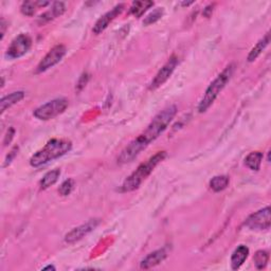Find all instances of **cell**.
<instances>
[{
	"label": "cell",
	"mask_w": 271,
	"mask_h": 271,
	"mask_svg": "<svg viewBox=\"0 0 271 271\" xmlns=\"http://www.w3.org/2000/svg\"><path fill=\"white\" fill-rule=\"evenodd\" d=\"M166 256H168V252L165 249H159L152 252L149 255H146L140 263L141 269H151L153 267L157 266L161 262H163Z\"/></svg>",
	"instance_id": "cell-12"
},
{
	"label": "cell",
	"mask_w": 271,
	"mask_h": 271,
	"mask_svg": "<svg viewBox=\"0 0 271 271\" xmlns=\"http://www.w3.org/2000/svg\"><path fill=\"white\" fill-rule=\"evenodd\" d=\"M263 161V153L252 152L245 158V165L251 171H258Z\"/></svg>",
	"instance_id": "cell-17"
},
{
	"label": "cell",
	"mask_w": 271,
	"mask_h": 271,
	"mask_svg": "<svg viewBox=\"0 0 271 271\" xmlns=\"http://www.w3.org/2000/svg\"><path fill=\"white\" fill-rule=\"evenodd\" d=\"M32 46V39L27 34H20L18 35L12 40L11 45L9 46L5 57L10 59H15L23 57L24 54L28 53Z\"/></svg>",
	"instance_id": "cell-6"
},
{
	"label": "cell",
	"mask_w": 271,
	"mask_h": 271,
	"mask_svg": "<svg viewBox=\"0 0 271 271\" xmlns=\"http://www.w3.org/2000/svg\"><path fill=\"white\" fill-rule=\"evenodd\" d=\"M101 220L98 218L90 219L87 223H85L81 226H78L75 229H72L70 232H68L65 236V242L67 244H75L78 241H81L86 235H88L89 233L94 231L96 228L100 225Z\"/></svg>",
	"instance_id": "cell-9"
},
{
	"label": "cell",
	"mask_w": 271,
	"mask_h": 271,
	"mask_svg": "<svg viewBox=\"0 0 271 271\" xmlns=\"http://www.w3.org/2000/svg\"><path fill=\"white\" fill-rule=\"evenodd\" d=\"M165 157H166V152H158L153 157H151L149 160H147L146 162L139 165L138 169L136 170L134 173L129 175L124 180V182H123L120 189L121 192L127 193L138 189L141 186V183H142L146 178L153 173V171L155 170L156 166L160 162L163 161Z\"/></svg>",
	"instance_id": "cell-3"
},
{
	"label": "cell",
	"mask_w": 271,
	"mask_h": 271,
	"mask_svg": "<svg viewBox=\"0 0 271 271\" xmlns=\"http://www.w3.org/2000/svg\"><path fill=\"white\" fill-rule=\"evenodd\" d=\"M66 52L67 49L64 45L54 46L51 50L46 54V57L40 60L36 71H38V73H41L54 67L63 59V58L66 55Z\"/></svg>",
	"instance_id": "cell-8"
},
{
	"label": "cell",
	"mask_w": 271,
	"mask_h": 271,
	"mask_svg": "<svg viewBox=\"0 0 271 271\" xmlns=\"http://www.w3.org/2000/svg\"><path fill=\"white\" fill-rule=\"evenodd\" d=\"M24 97V92L23 91H15L12 94L5 96L1 98L0 102V109H1V114H3L5 110L9 109L18 102H20Z\"/></svg>",
	"instance_id": "cell-15"
},
{
	"label": "cell",
	"mask_w": 271,
	"mask_h": 271,
	"mask_svg": "<svg viewBox=\"0 0 271 271\" xmlns=\"http://www.w3.org/2000/svg\"><path fill=\"white\" fill-rule=\"evenodd\" d=\"M268 260H269L268 252L265 251V250H258L256 253L254 254V257H253V262H254L256 269H258V270L264 269L265 267L267 266Z\"/></svg>",
	"instance_id": "cell-21"
},
{
	"label": "cell",
	"mask_w": 271,
	"mask_h": 271,
	"mask_svg": "<svg viewBox=\"0 0 271 271\" xmlns=\"http://www.w3.org/2000/svg\"><path fill=\"white\" fill-rule=\"evenodd\" d=\"M153 5V1H135L131 7V13L135 17H141Z\"/></svg>",
	"instance_id": "cell-20"
},
{
	"label": "cell",
	"mask_w": 271,
	"mask_h": 271,
	"mask_svg": "<svg viewBox=\"0 0 271 271\" xmlns=\"http://www.w3.org/2000/svg\"><path fill=\"white\" fill-rule=\"evenodd\" d=\"M66 11V4L65 2H61V1H58V2H54L52 4L51 9H49L47 12H45L44 14H41L39 18V24L42 26V24L48 23L49 21H51L55 18L63 15L64 12Z\"/></svg>",
	"instance_id": "cell-13"
},
{
	"label": "cell",
	"mask_w": 271,
	"mask_h": 271,
	"mask_svg": "<svg viewBox=\"0 0 271 271\" xmlns=\"http://www.w3.org/2000/svg\"><path fill=\"white\" fill-rule=\"evenodd\" d=\"M60 176V171L58 169L53 170L48 172V173L42 177V179L40 180V188L42 190H46L48 188H50L51 186L58 180V178Z\"/></svg>",
	"instance_id": "cell-19"
},
{
	"label": "cell",
	"mask_w": 271,
	"mask_h": 271,
	"mask_svg": "<svg viewBox=\"0 0 271 271\" xmlns=\"http://www.w3.org/2000/svg\"><path fill=\"white\" fill-rule=\"evenodd\" d=\"M73 187H75V181H73V179H67L60 184V187L58 189V193L61 196H68L72 192Z\"/></svg>",
	"instance_id": "cell-23"
},
{
	"label": "cell",
	"mask_w": 271,
	"mask_h": 271,
	"mask_svg": "<svg viewBox=\"0 0 271 271\" xmlns=\"http://www.w3.org/2000/svg\"><path fill=\"white\" fill-rule=\"evenodd\" d=\"M42 270H55V267L54 266H51V265H49V266L45 267V268H42Z\"/></svg>",
	"instance_id": "cell-28"
},
{
	"label": "cell",
	"mask_w": 271,
	"mask_h": 271,
	"mask_svg": "<svg viewBox=\"0 0 271 271\" xmlns=\"http://www.w3.org/2000/svg\"><path fill=\"white\" fill-rule=\"evenodd\" d=\"M270 207H266L257 211L246 219L245 226L251 230H268L270 228Z\"/></svg>",
	"instance_id": "cell-7"
},
{
	"label": "cell",
	"mask_w": 271,
	"mask_h": 271,
	"mask_svg": "<svg viewBox=\"0 0 271 271\" xmlns=\"http://www.w3.org/2000/svg\"><path fill=\"white\" fill-rule=\"evenodd\" d=\"M124 8H125V5L123 3H120L118 5H116L114 9L108 11L107 13H105L103 16L98 18L97 21L96 22V24L94 26V29H92L94 33L95 34L102 33L103 31L109 26V23L112 22L116 16H119L122 13L123 10H124Z\"/></svg>",
	"instance_id": "cell-11"
},
{
	"label": "cell",
	"mask_w": 271,
	"mask_h": 271,
	"mask_svg": "<svg viewBox=\"0 0 271 271\" xmlns=\"http://www.w3.org/2000/svg\"><path fill=\"white\" fill-rule=\"evenodd\" d=\"M269 42H270V34L267 33L253 48H252V50L248 55V58H247L248 61H250V63L251 61H254L258 57H260L265 49H266V47L269 45Z\"/></svg>",
	"instance_id": "cell-16"
},
{
	"label": "cell",
	"mask_w": 271,
	"mask_h": 271,
	"mask_svg": "<svg viewBox=\"0 0 271 271\" xmlns=\"http://www.w3.org/2000/svg\"><path fill=\"white\" fill-rule=\"evenodd\" d=\"M229 177L226 175H220V176H215L213 177L210 181V188L213 190L214 192H221L229 186Z\"/></svg>",
	"instance_id": "cell-18"
},
{
	"label": "cell",
	"mask_w": 271,
	"mask_h": 271,
	"mask_svg": "<svg viewBox=\"0 0 271 271\" xmlns=\"http://www.w3.org/2000/svg\"><path fill=\"white\" fill-rule=\"evenodd\" d=\"M177 114V107L175 105H171L164 108L162 112H160L153 121L150 123L145 131L139 135L137 138L134 139L124 150H123L118 157L119 164H126L132 162L133 160L138 157L139 154L145 150L151 142L155 141L160 135H161L170 123L173 121Z\"/></svg>",
	"instance_id": "cell-1"
},
{
	"label": "cell",
	"mask_w": 271,
	"mask_h": 271,
	"mask_svg": "<svg viewBox=\"0 0 271 271\" xmlns=\"http://www.w3.org/2000/svg\"><path fill=\"white\" fill-rule=\"evenodd\" d=\"M249 255V248L247 246L241 245L234 250L233 254L231 256V267L233 270H237L243 266L245 261L248 258Z\"/></svg>",
	"instance_id": "cell-14"
},
{
	"label": "cell",
	"mask_w": 271,
	"mask_h": 271,
	"mask_svg": "<svg viewBox=\"0 0 271 271\" xmlns=\"http://www.w3.org/2000/svg\"><path fill=\"white\" fill-rule=\"evenodd\" d=\"M72 149V143L67 139H52L42 147L41 150L36 152L30 159V164L33 168H39L53 160L66 155Z\"/></svg>",
	"instance_id": "cell-2"
},
{
	"label": "cell",
	"mask_w": 271,
	"mask_h": 271,
	"mask_svg": "<svg viewBox=\"0 0 271 271\" xmlns=\"http://www.w3.org/2000/svg\"><path fill=\"white\" fill-rule=\"evenodd\" d=\"M68 105H69V102L65 97L54 98V100L42 104L41 106L36 108L33 115L36 119L40 121H48L63 114L68 108Z\"/></svg>",
	"instance_id": "cell-5"
},
{
	"label": "cell",
	"mask_w": 271,
	"mask_h": 271,
	"mask_svg": "<svg viewBox=\"0 0 271 271\" xmlns=\"http://www.w3.org/2000/svg\"><path fill=\"white\" fill-rule=\"evenodd\" d=\"M163 15V10L162 9H157L153 12V13H151L149 16L145 17V19L143 21V23L145 24V26H149V24H152V23H155L156 21H158L160 18L162 17Z\"/></svg>",
	"instance_id": "cell-24"
},
{
	"label": "cell",
	"mask_w": 271,
	"mask_h": 271,
	"mask_svg": "<svg viewBox=\"0 0 271 271\" xmlns=\"http://www.w3.org/2000/svg\"><path fill=\"white\" fill-rule=\"evenodd\" d=\"M178 63H179V60H178L177 57H175V55L171 57L170 59L163 65L161 69L158 71L156 77H154V79L150 85V89L155 90V89L159 88L160 86H162L166 81H168V79L171 77V76L173 75V72L175 71Z\"/></svg>",
	"instance_id": "cell-10"
},
{
	"label": "cell",
	"mask_w": 271,
	"mask_h": 271,
	"mask_svg": "<svg viewBox=\"0 0 271 271\" xmlns=\"http://www.w3.org/2000/svg\"><path fill=\"white\" fill-rule=\"evenodd\" d=\"M1 28H2V31H1V39H3L4 30H5V24H4V20H3V19L1 20Z\"/></svg>",
	"instance_id": "cell-27"
},
{
	"label": "cell",
	"mask_w": 271,
	"mask_h": 271,
	"mask_svg": "<svg viewBox=\"0 0 271 271\" xmlns=\"http://www.w3.org/2000/svg\"><path fill=\"white\" fill-rule=\"evenodd\" d=\"M36 5H39L38 1H24L20 8L21 13L26 16H33L36 11Z\"/></svg>",
	"instance_id": "cell-22"
},
{
	"label": "cell",
	"mask_w": 271,
	"mask_h": 271,
	"mask_svg": "<svg viewBox=\"0 0 271 271\" xmlns=\"http://www.w3.org/2000/svg\"><path fill=\"white\" fill-rule=\"evenodd\" d=\"M212 12H213V7H212V5H209V7H207L205 9V12H203V15H205L206 17H210L211 14H212Z\"/></svg>",
	"instance_id": "cell-26"
},
{
	"label": "cell",
	"mask_w": 271,
	"mask_h": 271,
	"mask_svg": "<svg viewBox=\"0 0 271 271\" xmlns=\"http://www.w3.org/2000/svg\"><path fill=\"white\" fill-rule=\"evenodd\" d=\"M193 3V1H191V2H182L181 4L182 5H190V4H192Z\"/></svg>",
	"instance_id": "cell-29"
},
{
	"label": "cell",
	"mask_w": 271,
	"mask_h": 271,
	"mask_svg": "<svg viewBox=\"0 0 271 271\" xmlns=\"http://www.w3.org/2000/svg\"><path fill=\"white\" fill-rule=\"evenodd\" d=\"M14 135H15L14 128H13V127H10V128H9V131H8V134L5 135V138H4V141H3L4 145H8V144L11 143L12 139H13V137H14Z\"/></svg>",
	"instance_id": "cell-25"
},
{
	"label": "cell",
	"mask_w": 271,
	"mask_h": 271,
	"mask_svg": "<svg viewBox=\"0 0 271 271\" xmlns=\"http://www.w3.org/2000/svg\"><path fill=\"white\" fill-rule=\"evenodd\" d=\"M234 70H235V65H229L227 68H225V70L221 72L207 88L205 96L201 98L198 105V112L200 114L206 113L207 110L211 107V105L214 103V101L216 100V97L219 96L220 92L226 87V85L229 83L234 73Z\"/></svg>",
	"instance_id": "cell-4"
}]
</instances>
